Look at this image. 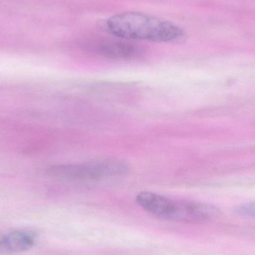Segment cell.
Masks as SVG:
<instances>
[{
    "label": "cell",
    "instance_id": "obj_1",
    "mask_svg": "<svg viewBox=\"0 0 255 255\" xmlns=\"http://www.w3.org/2000/svg\"><path fill=\"white\" fill-rule=\"evenodd\" d=\"M106 27L109 34L127 40L175 43L186 36L183 28L174 22L142 12L117 13L107 19Z\"/></svg>",
    "mask_w": 255,
    "mask_h": 255
},
{
    "label": "cell",
    "instance_id": "obj_2",
    "mask_svg": "<svg viewBox=\"0 0 255 255\" xmlns=\"http://www.w3.org/2000/svg\"><path fill=\"white\" fill-rule=\"evenodd\" d=\"M136 202L148 214L168 221L204 223L219 217L221 213L217 207L208 204L172 199L152 192L138 193Z\"/></svg>",
    "mask_w": 255,
    "mask_h": 255
},
{
    "label": "cell",
    "instance_id": "obj_3",
    "mask_svg": "<svg viewBox=\"0 0 255 255\" xmlns=\"http://www.w3.org/2000/svg\"><path fill=\"white\" fill-rule=\"evenodd\" d=\"M129 170L127 162L119 159H101L85 163L56 165L48 169L51 176L66 181L93 182L125 175Z\"/></svg>",
    "mask_w": 255,
    "mask_h": 255
},
{
    "label": "cell",
    "instance_id": "obj_4",
    "mask_svg": "<svg viewBox=\"0 0 255 255\" xmlns=\"http://www.w3.org/2000/svg\"><path fill=\"white\" fill-rule=\"evenodd\" d=\"M85 49L96 55L115 60H130L143 55L144 49L129 41L116 40H98L89 42Z\"/></svg>",
    "mask_w": 255,
    "mask_h": 255
},
{
    "label": "cell",
    "instance_id": "obj_5",
    "mask_svg": "<svg viewBox=\"0 0 255 255\" xmlns=\"http://www.w3.org/2000/svg\"><path fill=\"white\" fill-rule=\"evenodd\" d=\"M34 238L25 232H12L4 235L3 254L19 253L29 250L34 246Z\"/></svg>",
    "mask_w": 255,
    "mask_h": 255
},
{
    "label": "cell",
    "instance_id": "obj_6",
    "mask_svg": "<svg viewBox=\"0 0 255 255\" xmlns=\"http://www.w3.org/2000/svg\"><path fill=\"white\" fill-rule=\"evenodd\" d=\"M237 214L244 217L255 218V201L243 204L236 208Z\"/></svg>",
    "mask_w": 255,
    "mask_h": 255
},
{
    "label": "cell",
    "instance_id": "obj_7",
    "mask_svg": "<svg viewBox=\"0 0 255 255\" xmlns=\"http://www.w3.org/2000/svg\"><path fill=\"white\" fill-rule=\"evenodd\" d=\"M4 235L0 233V254H3V242H4Z\"/></svg>",
    "mask_w": 255,
    "mask_h": 255
}]
</instances>
